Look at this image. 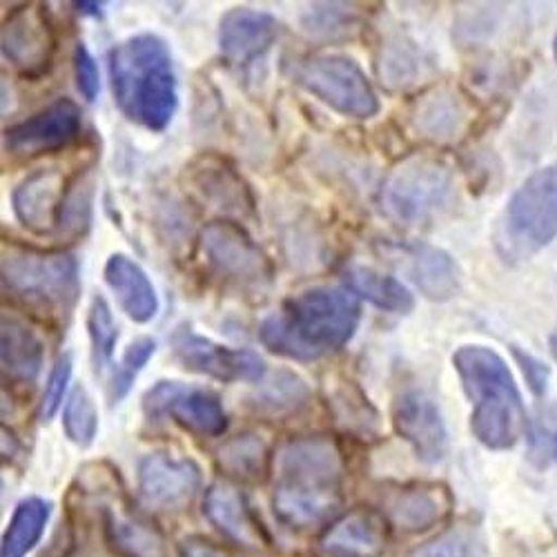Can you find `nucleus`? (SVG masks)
<instances>
[{
	"mask_svg": "<svg viewBox=\"0 0 557 557\" xmlns=\"http://www.w3.org/2000/svg\"><path fill=\"white\" fill-rule=\"evenodd\" d=\"M346 463L329 435L288 440L274 457V518L295 531L326 524L342 506Z\"/></svg>",
	"mask_w": 557,
	"mask_h": 557,
	"instance_id": "f257e3e1",
	"label": "nucleus"
},
{
	"mask_svg": "<svg viewBox=\"0 0 557 557\" xmlns=\"http://www.w3.org/2000/svg\"><path fill=\"white\" fill-rule=\"evenodd\" d=\"M361 306L346 288H310L288 299L259 326L261 344L293 361H319L355 337Z\"/></svg>",
	"mask_w": 557,
	"mask_h": 557,
	"instance_id": "f03ea898",
	"label": "nucleus"
},
{
	"mask_svg": "<svg viewBox=\"0 0 557 557\" xmlns=\"http://www.w3.org/2000/svg\"><path fill=\"white\" fill-rule=\"evenodd\" d=\"M110 81L121 114L150 132H163L178 108V83L168 42L136 34L110 52Z\"/></svg>",
	"mask_w": 557,
	"mask_h": 557,
	"instance_id": "7ed1b4c3",
	"label": "nucleus"
},
{
	"mask_svg": "<svg viewBox=\"0 0 557 557\" xmlns=\"http://www.w3.org/2000/svg\"><path fill=\"white\" fill-rule=\"evenodd\" d=\"M453 363L473 401L471 431L478 442L493 450L513 448L527 431V408L506 361L491 348L461 346Z\"/></svg>",
	"mask_w": 557,
	"mask_h": 557,
	"instance_id": "20e7f679",
	"label": "nucleus"
},
{
	"mask_svg": "<svg viewBox=\"0 0 557 557\" xmlns=\"http://www.w3.org/2000/svg\"><path fill=\"white\" fill-rule=\"evenodd\" d=\"M5 295L40 319L65 323L81 297V265L72 252L3 244L0 259Z\"/></svg>",
	"mask_w": 557,
	"mask_h": 557,
	"instance_id": "39448f33",
	"label": "nucleus"
},
{
	"mask_svg": "<svg viewBox=\"0 0 557 557\" xmlns=\"http://www.w3.org/2000/svg\"><path fill=\"white\" fill-rule=\"evenodd\" d=\"M455 195L453 168L431 154L401 159L384 178L380 203L401 225H424L440 216Z\"/></svg>",
	"mask_w": 557,
	"mask_h": 557,
	"instance_id": "423d86ee",
	"label": "nucleus"
},
{
	"mask_svg": "<svg viewBox=\"0 0 557 557\" xmlns=\"http://www.w3.org/2000/svg\"><path fill=\"white\" fill-rule=\"evenodd\" d=\"M557 237V163L535 170L510 197L497 248L510 261L529 259Z\"/></svg>",
	"mask_w": 557,
	"mask_h": 557,
	"instance_id": "0eeeda50",
	"label": "nucleus"
},
{
	"mask_svg": "<svg viewBox=\"0 0 557 557\" xmlns=\"http://www.w3.org/2000/svg\"><path fill=\"white\" fill-rule=\"evenodd\" d=\"M199 252L210 276L242 295L261 297L274 282L270 257L237 221L208 223L199 235Z\"/></svg>",
	"mask_w": 557,
	"mask_h": 557,
	"instance_id": "6e6552de",
	"label": "nucleus"
},
{
	"mask_svg": "<svg viewBox=\"0 0 557 557\" xmlns=\"http://www.w3.org/2000/svg\"><path fill=\"white\" fill-rule=\"evenodd\" d=\"M293 78L308 95L342 116L368 121L377 116L380 99L361 65L344 54H317L299 61Z\"/></svg>",
	"mask_w": 557,
	"mask_h": 557,
	"instance_id": "1a4fd4ad",
	"label": "nucleus"
},
{
	"mask_svg": "<svg viewBox=\"0 0 557 557\" xmlns=\"http://www.w3.org/2000/svg\"><path fill=\"white\" fill-rule=\"evenodd\" d=\"M172 352L176 361L188 368L190 373L206 375L216 382L237 384V382H263L265 363L263 359L248 348H230L216 344L193 331L188 323H181L170 337Z\"/></svg>",
	"mask_w": 557,
	"mask_h": 557,
	"instance_id": "9d476101",
	"label": "nucleus"
},
{
	"mask_svg": "<svg viewBox=\"0 0 557 557\" xmlns=\"http://www.w3.org/2000/svg\"><path fill=\"white\" fill-rule=\"evenodd\" d=\"M0 52L23 78H42L57 54V32L48 8L27 3L5 16L0 32Z\"/></svg>",
	"mask_w": 557,
	"mask_h": 557,
	"instance_id": "9b49d317",
	"label": "nucleus"
},
{
	"mask_svg": "<svg viewBox=\"0 0 557 557\" xmlns=\"http://www.w3.org/2000/svg\"><path fill=\"white\" fill-rule=\"evenodd\" d=\"M150 417H170L172 422L199 437H219L227 429V414L216 393L161 380L144 395Z\"/></svg>",
	"mask_w": 557,
	"mask_h": 557,
	"instance_id": "f8f14e48",
	"label": "nucleus"
},
{
	"mask_svg": "<svg viewBox=\"0 0 557 557\" xmlns=\"http://www.w3.org/2000/svg\"><path fill=\"white\" fill-rule=\"evenodd\" d=\"M83 127L81 108L70 99H59L34 116L5 129L3 146L14 159L27 161L70 148Z\"/></svg>",
	"mask_w": 557,
	"mask_h": 557,
	"instance_id": "ddd939ff",
	"label": "nucleus"
},
{
	"mask_svg": "<svg viewBox=\"0 0 557 557\" xmlns=\"http://www.w3.org/2000/svg\"><path fill=\"white\" fill-rule=\"evenodd\" d=\"M185 185L206 208L248 219L255 214V195L237 168L216 154H203L185 168Z\"/></svg>",
	"mask_w": 557,
	"mask_h": 557,
	"instance_id": "4468645a",
	"label": "nucleus"
},
{
	"mask_svg": "<svg viewBox=\"0 0 557 557\" xmlns=\"http://www.w3.org/2000/svg\"><path fill=\"white\" fill-rule=\"evenodd\" d=\"M72 176L61 168H38L14 188V214L34 235H57L59 232Z\"/></svg>",
	"mask_w": 557,
	"mask_h": 557,
	"instance_id": "2eb2a0df",
	"label": "nucleus"
},
{
	"mask_svg": "<svg viewBox=\"0 0 557 557\" xmlns=\"http://www.w3.org/2000/svg\"><path fill=\"white\" fill-rule=\"evenodd\" d=\"M395 433L406 440L414 455L426 463H437L448 453V433L435 399L420 391H401L393 401Z\"/></svg>",
	"mask_w": 557,
	"mask_h": 557,
	"instance_id": "dca6fc26",
	"label": "nucleus"
},
{
	"mask_svg": "<svg viewBox=\"0 0 557 557\" xmlns=\"http://www.w3.org/2000/svg\"><path fill=\"white\" fill-rule=\"evenodd\" d=\"M278 34H282V25L272 14L252 8H235L219 21V52L227 63L248 67L270 52Z\"/></svg>",
	"mask_w": 557,
	"mask_h": 557,
	"instance_id": "f3484780",
	"label": "nucleus"
},
{
	"mask_svg": "<svg viewBox=\"0 0 557 557\" xmlns=\"http://www.w3.org/2000/svg\"><path fill=\"white\" fill-rule=\"evenodd\" d=\"M138 486L148 502L163 508L188 504L201 486V469L193 459L152 453L138 467Z\"/></svg>",
	"mask_w": 557,
	"mask_h": 557,
	"instance_id": "a211bd4d",
	"label": "nucleus"
},
{
	"mask_svg": "<svg viewBox=\"0 0 557 557\" xmlns=\"http://www.w3.org/2000/svg\"><path fill=\"white\" fill-rule=\"evenodd\" d=\"M388 542V522L377 510L355 508L337 518L321 535L331 557H380Z\"/></svg>",
	"mask_w": 557,
	"mask_h": 557,
	"instance_id": "6ab92c4d",
	"label": "nucleus"
},
{
	"mask_svg": "<svg viewBox=\"0 0 557 557\" xmlns=\"http://www.w3.org/2000/svg\"><path fill=\"white\" fill-rule=\"evenodd\" d=\"M45 361V344L29 323L16 314H3L0 329V363L3 382L12 388L27 391L36 384Z\"/></svg>",
	"mask_w": 557,
	"mask_h": 557,
	"instance_id": "aec40b11",
	"label": "nucleus"
},
{
	"mask_svg": "<svg viewBox=\"0 0 557 557\" xmlns=\"http://www.w3.org/2000/svg\"><path fill=\"white\" fill-rule=\"evenodd\" d=\"M203 516L232 542L259 548L265 533L257 522L246 495L230 482H214L203 499Z\"/></svg>",
	"mask_w": 557,
	"mask_h": 557,
	"instance_id": "412c9836",
	"label": "nucleus"
},
{
	"mask_svg": "<svg viewBox=\"0 0 557 557\" xmlns=\"http://www.w3.org/2000/svg\"><path fill=\"white\" fill-rule=\"evenodd\" d=\"M106 284L134 323H148L159 312V297L148 272L127 255H112L103 270Z\"/></svg>",
	"mask_w": 557,
	"mask_h": 557,
	"instance_id": "4be33fe9",
	"label": "nucleus"
},
{
	"mask_svg": "<svg viewBox=\"0 0 557 557\" xmlns=\"http://www.w3.org/2000/svg\"><path fill=\"white\" fill-rule=\"evenodd\" d=\"M410 282L431 301H448L459 288L453 257L429 244H406L399 248Z\"/></svg>",
	"mask_w": 557,
	"mask_h": 557,
	"instance_id": "5701e85b",
	"label": "nucleus"
},
{
	"mask_svg": "<svg viewBox=\"0 0 557 557\" xmlns=\"http://www.w3.org/2000/svg\"><path fill=\"white\" fill-rule=\"evenodd\" d=\"M471 110L448 87L429 91L412 108V125L435 144H453L469 129Z\"/></svg>",
	"mask_w": 557,
	"mask_h": 557,
	"instance_id": "b1692460",
	"label": "nucleus"
},
{
	"mask_svg": "<svg viewBox=\"0 0 557 557\" xmlns=\"http://www.w3.org/2000/svg\"><path fill=\"white\" fill-rule=\"evenodd\" d=\"M453 506L450 493L437 484L404 486L388 499V518L408 533L426 531L442 522Z\"/></svg>",
	"mask_w": 557,
	"mask_h": 557,
	"instance_id": "393cba45",
	"label": "nucleus"
},
{
	"mask_svg": "<svg viewBox=\"0 0 557 557\" xmlns=\"http://www.w3.org/2000/svg\"><path fill=\"white\" fill-rule=\"evenodd\" d=\"M346 286L357 297L391 314H408L414 308L412 293L399 282V278L384 274L375 268L350 265L346 270Z\"/></svg>",
	"mask_w": 557,
	"mask_h": 557,
	"instance_id": "a878e982",
	"label": "nucleus"
},
{
	"mask_svg": "<svg viewBox=\"0 0 557 557\" xmlns=\"http://www.w3.org/2000/svg\"><path fill=\"white\" fill-rule=\"evenodd\" d=\"M219 469L239 482H263L270 471V448L263 437L255 433H242L223 442L216 450Z\"/></svg>",
	"mask_w": 557,
	"mask_h": 557,
	"instance_id": "bb28decb",
	"label": "nucleus"
},
{
	"mask_svg": "<svg viewBox=\"0 0 557 557\" xmlns=\"http://www.w3.org/2000/svg\"><path fill=\"white\" fill-rule=\"evenodd\" d=\"M50 513H52L50 502L38 499V497L23 499L16 506L10 527L5 531L0 557H25L40 540L45 527H48Z\"/></svg>",
	"mask_w": 557,
	"mask_h": 557,
	"instance_id": "cd10ccee",
	"label": "nucleus"
},
{
	"mask_svg": "<svg viewBox=\"0 0 557 557\" xmlns=\"http://www.w3.org/2000/svg\"><path fill=\"white\" fill-rule=\"evenodd\" d=\"M301 29L321 40H342L352 38L361 25L363 14L357 5L346 3H314L301 14Z\"/></svg>",
	"mask_w": 557,
	"mask_h": 557,
	"instance_id": "c85d7f7f",
	"label": "nucleus"
},
{
	"mask_svg": "<svg viewBox=\"0 0 557 557\" xmlns=\"http://www.w3.org/2000/svg\"><path fill=\"white\" fill-rule=\"evenodd\" d=\"M108 531L125 557H165L161 533L141 518L110 510Z\"/></svg>",
	"mask_w": 557,
	"mask_h": 557,
	"instance_id": "c756f323",
	"label": "nucleus"
},
{
	"mask_svg": "<svg viewBox=\"0 0 557 557\" xmlns=\"http://www.w3.org/2000/svg\"><path fill=\"white\" fill-rule=\"evenodd\" d=\"M95 165L76 170L70 183V193L63 206L59 237H83L91 221V201H95Z\"/></svg>",
	"mask_w": 557,
	"mask_h": 557,
	"instance_id": "7c9ffc66",
	"label": "nucleus"
},
{
	"mask_svg": "<svg viewBox=\"0 0 557 557\" xmlns=\"http://www.w3.org/2000/svg\"><path fill=\"white\" fill-rule=\"evenodd\" d=\"M310 399V391L306 382L290 373V370H278V373L263 384V388L255 395L252 406L259 412L272 414V417H284L290 412H297L304 408Z\"/></svg>",
	"mask_w": 557,
	"mask_h": 557,
	"instance_id": "2f4dec72",
	"label": "nucleus"
},
{
	"mask_svg": "<svg viewBox=\"0 0 557 557\" xmlns=\"http://www.w3.org/2000/svg\"><path fill=\"white\" fill-rule=\"evenodd\" d=\"M333 410L337 424L348 433L363 440L377 435V412L355 384L342 382V386H337L333 393Z\"/></svg>",
	"mask_w": 557,
	"mask_h": 557,
	"instance_id": "473e14b6",
	"label": "nucleus"
},
{
	"mask_svg": "<svg viewBox=\"0 0 557 557\" xmlns=\"http://www.w3.org/2000/svg\"><path fill=\"white\" fill-rule=\"evenodd\" d=\"M380 76L391 87L410 85L412 78L422 72V57L420 50H414V42L401 34L382 45V57L377 63Z\"/></svg>",
	"mask_w": 557,
	"mask_h": 557,
	"instance_id": "72a5a7b5",
	"label": "nucleus"
},
{
	"mask_svg": "<svg viewBox=\"0 0 557 557\" xmlns=\"http://www.w3.org/2000/svg\"><path fill=\"white\" fill-rule=\"evenodd\" d=\"M87 333L91 342V361H95L97 373H103L112 363L119 342V326L110 304L103 297L91 299V306L87 310Z\"/></svg>",
	"mask_w": 557,
	"mask_h": 557,
	"instance_id": "f704fd0d",
	"label": "nucleus"
},
{
	"mask_svg": "<svg viewBox=\"0 0 557 557\" xmlns=\"http://www.w3.org/2000/svg\"><path fill=\"white\" fill-rule=\"evenodd\" d=\"M63 429L70 442L85 448L95 442L99 433V412L95 406V399L89 397L85 386H74L65 401L63 410Z\"/></svg>",
	"mask_w": 557,
	"mask_h": 557,
	"instance_id": "c9c22d12",
	"label": "nucleus"
},
{
	"mask_svg": "<svg viewBox=\"0 0 557 557\" xmlns=\"http://www.w3.org/2000/svg\"><path fill=\"white\" fill-rule=\"evenodd\" d=\"M154 352H157V342L152 337H141L127 346L119 368L112 375V384H110V401L112 404L114 401L119 404L132 391L136 375L141 373L144 366L154 357Z\"/></svg>",
	"mask_w": 557,
	"mask_h": 557,
	"instance_id": "e433bc0d",
	"label": "nucleus"
},
{
	"mask_svg": "<svg viewBox=\"0 0 557 557\" xmlns=\"http://www.w3.org/2000/svg\"><path fill=\"white\" fill-rule=\"evenodd\" d=\"M412 557H482V540L475 529L457 527L417 548Z\"/></svg>",
	"mask_w": 557,
	"mask_h": 557,
	"instance_id": "4c0bfd02",
	"label": "nucleus"
},
{
	"mask_svg": "<svg viewBox=\"0 0 557 557\" xmlns=\"http://www.w3.org/2000/svg\"><path fill=\"white\" fill-rule=\"evenodd\" d=\"M72 355L65 352L63 357H59V361L54 363L52 373L48 377V384H45V393L40 399V408H38V417L42 422H50L52 417L59 412V408L63 406L70 380H72Z\"/></svg>",
	"mask_w": 557,
	"mask_h": 557,
	"instance_id": "58836bf2",
	"label": "nucleus"
},
{
	"mask_svg": "<svg viewBox=\"0 0 557 557\" xmlns=\"http://www.w3.org/2000/svg\"><path fill=\"white\" fill-rule=\"evenodd\" d=\"M74 81L85 101H97L101 89V74L95 57H91L85 42H78L74 48Z\"/></svg>",
	"mask_w": 557,
	"mask_h": 557,
	"instance_id": "ea45409f",
	"label": "nucleus"
},
{
	"mask_svg": "<svg viewBox=\"0 0 557 557\" xmlns=\"http://www.w3.org/2000/svg\"><path fill=\"white\" fill-rule=\"evenodd\" d=\"M516 357H518V361L522 363V370H524V375H527V380H529L531 388H533L537 395H542V393H544V388H546L548 370H546L537 359H533L531 355H524V352L516 350Z\"/></svg>",
	"mask_w": 557,
	"mask_h": 557,
	"instance_id": "a19ab883",
	"label": "nucleus"
},
{
	"mask_svg": "<svg viewBox=\"0 0 557 557\" xmlns=\"http://www.w3.org/2000/svg\"><path fill=\"white\" fill-rule=\"evenodd\" d=\"M181 557H225V553L219 546H214L212 542H208V540L193 537V540H185L183 542Z\"/></svg>",
	"mask_w": 557,
	"mask_h": 557,
	"instance_id": "79ce46f5",
	"label": "nucleus"
},
{
	"mask_svg": "<svg viewBox=\"0 0 557 557\" xmlns=\"http://www.w3.org/2000/svg\"><path fill=\"white\" fill-rule=\"evenodd\" d=\"M81 14H87V16H101V12H103V3H76L74 5Z\"/></svg>",
	"mask_w": 557,
	"mask_h": 557,
	"instance_id": "37998d69",
	"label": "nucleus"
},
{
	"mask_svg": "<svg viewBox=\"0 0 557 557\" xmlns=\"http://www.w3.org/2000/svg\"><path fill=\"white\" fill-rule=\"evenodd\" d=\"M550 352H553V359L557 361V329L550 335Z\"/></svg>",
	"mask_w": 557,
	"mask_h": 557,
	"instance_id": "c03bdc74",
	"label": "nucleus"
},
{
	"mask_svg": "<svg viewBox=\"0 0 557 557\" xmlns=\"http://www.w3.org/2000/svg\"><path fill=\"white\" fill-rule=\"evenodd\" d=\"M553 450H555V457H557V431H555V437H553Z\"/></svg>",
	"mask_w": 557,
	"mask_h": 557,
	"instance_id": "a18cd8bd",
	"label": "nucleus"
},
{
	"mask_svg": "<svg viewBox=\"0 0 557 557\" xmlns=\"http://www.w3.org/2000/svg\"><path fill=\"white\" fill-rule=\"evenodd\" d=\"M553 52H555V61H557V34H555V40H553Z\"/></svg>",
	"mask_w": 557,
	"mask_h": 557,
	"instance_id": "49530a36",
	"label": "nucleus"
}]
</instances>
